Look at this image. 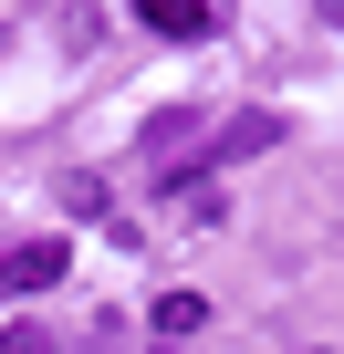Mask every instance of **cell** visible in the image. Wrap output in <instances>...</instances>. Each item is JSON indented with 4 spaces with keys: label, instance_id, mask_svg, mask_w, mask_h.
<instances>
[{
    "label": "cell",
    "instance_id": "3957f363",
    "mask_svg": "<svg viewBox=\"0 0 344 354\" xmlns=\"http://www.w3.org/2000/svg\"><path fill=\"white\" fill-rule=\"evenodd\" d=\"M261 146H282V115H240V125L209 146V167H230V156H261Z\"/></svg>",
    "mask_w": 344,
    "mask_h": 354
},
{
    "label": "cell",
    "instance_id": "6da1fadb",
    "mask_svg": "<svg viewBox=\"0 0 344 354\" xmlns=\"http://www.w3.org/2000/svg\"><path fill=\"white\" fill-rule=\"evenodd\" d=\"M63 261H73L63 240H11V250H0V292H11V302H21V292H53Z\"/></svg>",
    "mask_w": 344,
    "mask_h": 354
},
{
    "label": "cell",
    "instance_id": "8992f818",
    "mask_svg": "<svg viewBox=\"0 0 344 354\" xmlns=\"http://www.w3.org/2000/svg\"><path fill=\"white\" fill-rule=\"evenodd\" d=\"M313 11H323V21H334V32H344V0H313Z\"/></svg>",
    "mask_w": 344,
    "mask_h": 354
},
{
    "label": "cell",
    "instance_id": "7a4b0ae2",
    "mask_svg": "<svg viewBox=\"0 0 344 354\" xmlns=\"http://www.w3.org/2000/svg\"><path fill=\"white\" fill-rule=\"evenodd\" d=\"M136 21H146L156 42H209V32H219L209 0H136Z\"/></svg>",
    "mask_w": 344,
    "mask_h": 354
},
{
    "label": "cell",
    "instance_id": "5b68a950",
    "mask_svg": "<svg viewBox=\"0 0 344 354\" xmlns=\"http://www.w3.org/2000/svg\"><path fill=\"white\" fill-rule=\"evenodd\" d=\"M0 354H53V333H42V323H11V333H0Z\"/></svg>",
    "mask_w": 344,
    "mask_h": 354
},
{
    "label": "cell",
    "instance_id": "277c9868",
    "mask_svg": "<svg viewBox=\"0 0 344 354\" xmlns=\"http://www.w3.org/2000/svg\"><path fill=\"white\" fill-rule=\"evenodd\" d=\"M199 323H209V302H199V292H167V302H156V333H167V344H188Z\"/></svg>",
    "mask_w": 344,
    "mask_h": 354
}]
</instances>
